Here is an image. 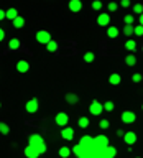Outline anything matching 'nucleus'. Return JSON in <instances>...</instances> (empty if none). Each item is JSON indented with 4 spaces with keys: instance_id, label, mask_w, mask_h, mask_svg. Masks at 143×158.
Segmentation results:
<instances>
[{
    "instance_id": "obj_1",
    "label": "nucleus",
    "mask_w": 143,
    "mask_h": 158,
    "mask_svg": "<svg viewBox=\"0 0 143 158\" xmlns=\"http://www.w3.org/2000/svg\"><path fill=\"white\" fill-rule=\"evenodd\" d=\"M28 145L33 147L35 150L39 153V155L46 152V143H44L43 137L38 135V133H33V135H30V138H28Z\"/></svg>"
},
{
    "instance_id": "obj_2",
    "label": "nucleus",
    "mask_w": 143,
    "mask_h": 158,
    "mask_svg": "<svg viewBox=\"0 0 143 158\" xmlns=\"http://www.w3.org/2000/svg\"><path fill=\"white\" fill-rule=\"evenodd\" d=\"M54 122L58 123L59 127H67V122H69V115L66 112H59V114H56V117H54Z\"/></svg>"
},
{
    "instance_id": "obj_3",
    "label": "nucleus",
    "mask_w": 143,
    "mask_h": 158,
    "mask_svg": "<svg viewBox=\"0 0 143 158\" xmlns=\"http://www.w3.org/2000/svg\"><path fill=\"white\" fill-rule=\"evenodd\" d=\"M36 41L41 43V44H48L49 41H51V35H49V31L39 30V31L36 33Z\"/></svg>"
},
{
    "instance_id": "obj_4",
    "label": "nucleus",
    "mask_w": 143,
    "mask_h": 158,
    "mask_svg": "<svg viewBox=\"0 0 143 158\" xmlns=\"http://www.w3.org/2000/svg\"><path fill=\"white\" fill-rule=\"evenodd\" d=\"M102 110H104V106L99 101H92L91 106H89V112H91L92 115H100Z\"/></svg>"
},
{
    "instance_id": "obj_5",
    "label": "nucleus",
    "mask_w": 143,
    "mask_h": 158,
    "mask_svg": "<svg viewBox=\"0 0 143 158\" xmlns=\"http://www.w3.org/2000/svg\"><path fill=\"white\" fill-rule=\"evenodd\" d=\"M137 120V114L132 112V110H125L122 112V122L123 123H133Z\"/></svg>"
},
{
    "instance_id": "obj_6",
    "label": "nucleus",
    "mask_w": 143,
    "mask_h": 158,
    "mask_svg": "<svg viewBox=\"0 0 143 158\" xmlns=\"http://www.w3.org/2000/svg\"><path fill=\"white\" fill-rule=\"evenodd\" d=\"M94 145H96L97 148H105V147H108V138L105 135L94 137Z\"/></svg>"
},
{
    "instance_id": "obj_7",
    "label": "nucleus",
    "mask_w": 143,
    "mask_h": 158,
    "mask_svg": "<svg viewBox=\"0 0 143 158\" xmlns=\"http://www.w3.org/2000/svg\"><path fill=\"white\" fill-rule=\"evenodd\" d=\"M79 145H81L84 150H89V148L94 145V138L89 137V135H84V137H81V140H79Z\"/></svg>"
},
{
    "instance_id": "obj_8",
    "label": "nucleus",
    "mask_w": 143,
    "mask_h": 158,
    "mask_svg": "<svg viewBox=\"0 0 143 158\" xmlns=\"http://www.w3.org/2000/svg\"><path fill=\"white\" fill-rule=\"evenodd\" d=\"M36 110H38V99L33 97V99H30V101L27 102V112L35 114Z\"/></svg>"
},
{
    "instance_id": "obj_9",
    "label": "nucleus",
    "mask_w": 143,
    "mask_h": 158,
    "mask_svg": "<svg viewBox=\"0 0 143 158\" xmlns=\"http://www.w3.org/2000/svg\"><path fill=\"white\" fill-rule=\"evenodd\" d=\"M108 23H110V15H108V13H100L97 17V25H100V27H107Z\"/></svg>"
},
{
    "instance_id": "obj_10",
    "label": "nucleus",
    "mask_w": 143,
    "mask_h": 158,
    "mask_svg": "<svg viewBox=\"0 0 143 158\" xmlns=\"http://www.w3.org/2000/svg\"><path fill=\"white\" fill-rule=\"evenodd\" d=\"M123 140H125V143L128 147L133 145V143L137 142V133L135 132H125V135H123Z\"/></svg>"
},
{
    "instance_id": "obj_11",
    "label": "nucleus",
    "mask_w": 143,
    "mask_h": 158,
    "mask_svg": "<svg viewBox=\"0 0 143 158\" xmlns=\"http://www.w3.org/2000/svg\"><path fill=\"white\" fill-rule=\"evenodd\" d=\"M61 137L64 138V140H72L74 138V130L71 127H64L61 130Z\"/></svg>"
},
{
    "instance_id": "obj_12",
    "label": "nucleus",
    "mask_w": 143,
    "mask_h": 158,
    "mask_svg": "<svg viewBox=\"0 0 143 158\" xmlns=\"http://www.w3.org/2000/svg\"><path fill=\"white\" fill-rule=\"evenodd\" d=\"M81 8H82L81 0H71V2H69V10H71V12H81Z\"/></svg>"
},
{
    "instance_id": "obj_13",
    "label": "nucleus",
    "mask_w": 143,
    "mask_h": 158,
    "mask_svg": "<svg viewBox=\"0 0 143 158\" xmlns=\"http://www.w3.org/2000/svg\"><path fill=\"white\" fill-rule=\"evenodd\" d=\"M108 82L112 84V86H118V84L122 82V76L118 73H113V74H110L108 76Z\"/></svg>"
},
{
    "instance_id": "obj_14",
    "label": "nucleus",
    "mask_w": 143,
    "mask_h": 158,
    "mask_svg": "<svg viewBox=\"0 0 143 158\" xmlns=\"http://www.w3.org/2000/svg\"><path fill=\"white\" fill-rule=\"evenodd\" d=\"M28 69H30L28 61H23V59H20V61L17 63V71H18V73H27Z\"/></svg>"
},
{
    "instance_id": "obj_15",
    "label": "nucleus",
    "mask_w": 143,
    "mask_h": 158,
    "mask_svg": "<svg viewBox=\"0 0 143 158\" xmlns=\"http://www.w3.org/2000/svg\"><path fill=\"white\" fill-rule=\"evenodd\" d=\"M25 156H27V158H38V156H39V153L35 150L33 147H30V145H28L27 148H25Z\"/></svg>"
},
{
    "instance_id": "obj_16",
    "label": "nucleus",
    "mask_w": 143,
    "mask_h": 158,
    "mask_svg": "<svg viewBox=\"0 0 143 158\" xmlns=\"http://www.w3.org/2000/svg\"><path fill=\"white\" fill-rule=\"evenodd\" d=\"M18 17V12H17V8H8L7 12H5V18H8V20H13Z\"/></svg>"
},
{
    "instance_id": "obj_17",
    "label": "nucleus",
    "mask_w": 143,
    "mask_h": 158,
    "mask_svg": "<svg viewBox=\"0 0 143 158\" xmlns=\"http://www.w3.org/2000/svg\"><path fill=\"white\" fill-rule=\"evenodd\" d=\"M104 153H105L107 156H110V158H115V155H117V148H115V147H110V145H108V147H105V148H104Z\"/></svg>"
},
{
    "instance_id": "obj_18",
    "label": "nucleus",
    "mask_w": 143,
    "mask_h": 158,
    "mask_svg": "<svg viewBox=\"0 0 143 158\" xmlns=\"http://www.w3.org/2000/svg\"><path fill=\"white\" fill-rule=\"evenodd\" d=\"M66 102H67V104H77V102H79L77 94H72V92L66 94Z\"/></svg>"
},
{
    "instance_id": "obj_19",
    "label": "nucleus",
    "mask_w": 143,
    "mask_h": 158,
    "mask_svg": "<svg viewBox=\"0 0 143 158\" xmlns=\"http://www.w3.org/2000/svg\"><path fill=\"white\" fill-rule=\"evenodd\" d=\"M58 153H59V156H61V158H69V155H71V148H69V147H61Z\"/></svg>"
},
{
    "instance_id": "obj_20",
    "label": "nucleus",
    "mask_w": 143,
    "mask_h": 158,
    "mask_svg": "<svg viewBox=\"0 0 143 158\" xmlns=\"http://www.w3.org/2000/svg\"><path fill=\"white\" fill-rule=\"evenodd\" d=\"M107 36L108 38H117L118 36V28L117 27H108L107 28Z\"/></svg>"
},
{
    "instance_id": "obj_21",
    "label": "nucleus",
    "mask_w": 143,
    "mask_h": 158,
    "mask_svg": "<svg viewBox=\"0 0 143 158\" xmlns=\"http://www.w3.org/2000/svg\"><path fill=\"white\" fill-rule=\"evenodd\" d=\"M125 64H127V66H135V64H137V56H135V54H127Z\"/></svg>"
},
{
    "instance_id": "obj_22",
    "label": "nucleus",
    "mask_w": 143,
    "mask_h": 158,
    "mask_svg": "<svg viewBox=\"0 0 143 158\" xmlns=\"http://www.w3.org/2000/svg\"><path fill=\"white\" fill-rule=\"evenodd\" d=\"M23 25H25V18L18 15V17L13 20V27H15V28H23Z\"/></svg>"
},
{
    "instance_id": "obj_23",
    "label": "nucleus",
    "mask_w": 143,
    "mask_h": 158,
    "mask_svg": "<svg viewBox=\"0 0 143 158\" xmlns=\"http://www.w3.org/2000/svg\"><path fill=\"white\" fill-rule=\"evenodd\" d=\"M84 152H86V150H84V148H82L81 145H79V143H77V145H76V147H72V150H71V153H74V155H76L77 158H79V156H81V155H82V153H84Z\"/></svg>"
},
{
    "instance_id": "obj_24",
    "label": "nucleus",
    "mask_w": 143,
    "mask_h": 158,
    "mask_svg": "<svg viewBox=\"0 0 143 158\" xmlns=\"http://www.w3.org/2000/svg\"><path fill=\"white\" fill-rule=\"evenodd\" d=\"M8 48H10V49H18V48H20V40L12 38V40L8 41Z\"/></svg>"
},
{
    "instance_id": "obj_25",
    "label": "nucleus",
    "mask_w": 143,
    "mask_h": 158,
    "mask_svg": "<svg viewBox=\"0 0 143 158\" xmlns=\"http://www.w3.org/2000/svg\"><path fill=\"white\" fill-rule=\"evenodd\" d=\"M125 48L128 49V51H135V49H137V41L128 40V41H125Z\"/></svg>"
},
{
    "instance_id": "obj_26",
    "label": "nucleus",
    "mask_w": 143,
    "mask_h": 158,
    "mask_svg": "<svg viewBox=\"0 0 143 158\" xmlns=\"http://www.w3.org/2000/svg\"><path fill=\"white\" fill-rule=\"evenodd\" d=\"M77 125L81 127V128H87V127H89V118H87V117H81V118L77 120Z\"/></svg>"
},
{
    "instance_id": "obj_27",
    "label": "nucleus",
    "mask_w": 143,
    "mask_h": 158,
    "mask_svg": "<svg viewBox=\"0 0 143 158\" xmlns=\"http://www.w3.org/2000/svg\"><path fill=\"white\" fill-rule=\"evenodd\" d=\"M0 133H2V135H8L10 133V127L5 122H0Z\"/></svg>"
},
{
    "instance_id": "obj_28",
    "label": "nucleus",
    "mask_w": 143,
    "mask_h": 158,
    "mask_svg": "<svg viewBox=\"0 0 143 158\" xmlns=\"http://www.w3.org/2000/svg\"><path fill=\"white\" fill-rule=\"evenodd\" d=\"M46 49H48L49 53H54V51L58 49V43H56V41H53V40H51V41H49V43L46 44Z\"/></svg>"
},
{
    "instance_id": "obj_29",
    "label": "nucleus",
    "mask_w": 143,
    "mask_h": 158,
    "mask_svg": "<svg viewBox=\"0 0 143 158\" xmlns=\"http://www.w3.org/2000/svg\"><path fill=\"white\" fill-rule=\"evenodd\" d=\"M94 59H96V54H94L92 51H87L86 54H84V61L86 63H92Z\"/></svg>"
},
{
    "instance_id": "obj_30",
    "label": "nucleus",
    "mask_w": 143,
    "mask_h": 158,
    "mask_svg": "<svg viewBox=\"0 0 143 158\" xmlns=\"http://www.w3.org/2000/svg\"><path fill=\"white\" fill-rule=\"evenodd\" d=\"M123 35H125V36H132V35H133V25H125V28H123Z\"/></svg>"
},
{
    "instance_id": "obj_31",
    "label": "nucleus",
    "mask_w": 143,
    "mask_h": 158,
    "mask_svg": "<svg viewBox=\"0 0 143 158\" xmlns=\"http://www.w3.org/2000/svg\"><path fill=\"white\" fill-rule=\"evenodd\" d=\"M133 35H137V36H143V27H141V25L133 27Z\"/></svg>"
},
{
    "instance_id": "obj_32",
    "label": "nucleus",
    "mask_w": 143,
    "mask_h": 158,
    "mask_svg": "<svg viewBox=\"0 0 143 158\" xmlns=\"http://www.w3.org/2000/svg\"><path fill=\"white\" fill-rule=\"evenodd\" d=\"M133 13L141 15L143 13V5L141 3H135V5H133Z\"/></svg>"
},
{
    "instance_id": "obj_33",
    "label": "nucleus",
    "mask_w": 143,
    "mask_h": 158,
    "mask_svg": "<svg viewBox=\"0 0 143 158\" xmlns=\"http://www.w3.org/2000/svg\"><path fill=\"white\" fill-rule=\"evenodd\" d=\"M99 127H100L102 130H105V128H108V127H110V122H108L107 118H102V120L99 122Z\"/></svg>"
},
{
    "instance_id": "obj_34",
    "label": "nucleus",
    "mask_w": 143,
    "mask_h": 158,
    "mask_svg": "<svg viewBox=\"0 0 143 158\" xmlns=\"http://www.w3.org/2000/svg\"><path fill=\"white\" fill-rule=\"evenodd\" d=\"M113 107H115V106H113V102H112V101H107L105 104H104V110H107V112H112V110H113Z\"/></svg>"
},
{
    "instance_id": "obj_35",
    "label": "nucleus",
    "mask_w": 143,
    "mask_h": 158,
    "mask_svg": "<svg viewBox=\"0 0 143 158\" xmlns=\"http://www.w3.org/2000/svg\"><path fill=\"white\" fill-rule=\"evenodd\" d=\"M107 8H108V12H115V10L118 8V3L117 2H110L107 5Z\"/></svg>"
},
{
    "instance_id": "obj_36",
    "label": "nucleus",
    "mask_w": 143,
    "mask_h": 158,
    "mask_svg": "<svg viewBox=\"0 0 143 158\" xmlns=\"http://www.w3.org/2000/svg\"><path fill=\"white\" fill-rule=\"evenodd\" d=\"M141 79H143V76H141L140 73H135V74L132 76V81H133V82H141Z\"/></svg>"
},
{
    "instance_id": "obj_37",
    "label": "nucleus",
    "mask_w": 143,
    "mask_h": 158,
    "mask_svg": "<svg viewBox=\"0 0 143 158\" xmlns=\"http://www.w3.org/2000/svg\"><path fill=\"white\" fill-rule=\"evenodd\" d=\"M133 15H125V18H123V22H125V25H133Z\"/></svg>"
},
{
    "instance_id": "obj_38",
    "label": "nucleus",
    "mask_w": 143,
    "mask_h": 158,
    "mask_svg": "<svg viewBox=\"0 0 143 158\" xmlns=\"http://www.w3.org/2000/svg\"><path fill=\"white\" fill-rule=\"evenodd\" d=\"M102 8V2H99V0H96V2H92V10H100Z\"/></svg>"
},
{
    "instance_id": "obj_39",
    "label": "nucleus",
    "mask_w": 143,
    "mask_h": 158,
    "mask_svg": "<svg viewBox=\"0 0 143 158\" xmlns=\"http://www.w3.org/2000/svg\"><path fill=\"white\" fill-rule=\"evenodd\" d=\"M120 5H122V7H123V8H127V7H130V0H122V2H120Z\"/></svg>"
},
{
    "instance_id": "obj_40",
    "label": "nucleus",
    "mask_w": 143,
    "mask_h": 158,
    "mask_svg": "<svg viewBox=\"0 0 143 158\" xmlns=\"http://www.w3.org/2000/svg\"><path fill=\"white\" fill-rule=\"evenodd\" d=\"M79 158H94V156H92V155H91V153H89V152L86 150V152H84V153H82V155H81V156H79Z\"/></svg>"
},
{
    "instance_id": "obj_41",
    "label": "nucleus",
    "mask_w": 143,
    "mask_h": 158,
    "mask_svg": "<svg viewBox=\"0 0 143 158\" xmlns=\"http://www.w3.org/2000/svg\"><path fill=\"white\" fill-rule=\"evenodd\" d=\"M96 158H110V156H107L105 153H104V148H102V150H100V153H99V155H97Z\"/></svg>"
},
{
    "instance_id": "obj_42",
    "label": "nucleus",
    "mask_w": 143,
    "mask_h": 158,
    "mask_svg": "<svg viewBox=\"0 0 143 158\" xmlns=\"http://www.w3.org/2000/svg\"><path fill=\"white\" fill-rule=\"evenodd\" d=\"M117 135H118V137H123V135H125V132H123L122 128H118V130H117Z\"/></svg>"
},
{
    "instance_id": "obj_43",
    "label": "nucleus",
    "mask_w": 143,
    "mask_h": 158,
    "mask_svg": "<svg viewBox=\"0 0 143 158\" xmlns=\"http://www.w3.org/2000/svg\"><path fill=\"white\" fill-rule=\"evenodd\" d=\"M5 38V31H3V30L2 28H0V41H2V40Z\"/></svg>"
},
{
    "instance_id": "obj_44",
    "label": "nucleus",
    "mask_w": 143,
    "mask_h": 158,
    "mask_svg": "<svg viewBox=\"0 0 143 158\" xmlns=\"http://www.w3.org/2000/svg\"><path fill=\"white\" fill-rule=\"evenodd\" d=\"M5 18V12H3V10H0V20H3Z\"/></svg>"
},
{
    "instance_id": "obj_45",
    "label": "nucleus",
    "mask_w": 143,
    "mask_h": 158,
    "mask_svg": "<svg viewBox=\"0 0 143 158\" xmlns=\"http://www.w3.org/2000/svg\"><path fill=\"white\" fill-rule=\"evenodd\" d=\"M140 25H141V27H143V13L140 15Z\"/></svg>"
},
{
    "instance_id": "obj_46",
    "label": "nucleus",
    "mask_w": 143,
    "mask_h": 158,
    "mask_svg": "<svg viewBox=\"0 0 143 158\" xmlns=\"http://www.w3.org/2000/svg\"><path fill=\"white\" fill-rule=\"evenodd\" d=\"M0 107H2V104H0Z\"/></svg>"
},
{
    "instance_id": "obj_47",
    "label": "nucleus",
    "mask_w": 143,
    "mask_h": 158,
    "mask_svg": "<svg viewBox=\"0 0 143 158\" xmlns=\"http://www.w3.org/2000/svg\"><path fill=\"white\" fill-rule=\"evenodd\" d=\"M137 158H140V156H137Z\"/></svg>"
},
{
    "instance_id": "obj_48",
    "label": "nucleus",
    "mask_w": 143,
    "mask_h": 158,
    "mask_svg": "<svg viewBox=\"0 0 143 158\" xmlns=\"http://www.w3.org/2000/svg\"><path fill=\"white\" fill-rule=\"evenodd\" d=\"M141 109H143V107H141Z\"/></svg>"
},
{
    "instance_id": "obj_49",
    "label": "nucleus",
    "mask_w": 143,
    "mask_h": 158,
    "mask_svg": "<svg viewBox=\"0 0 143 158\" xmlns=\"http://www.w3.org/2000/svg\"><path fill=\"white\" fill-rule=\"evenodd\" d=\"M141 49H143V48H141Z\"/></svg>"
}]
</instances>
